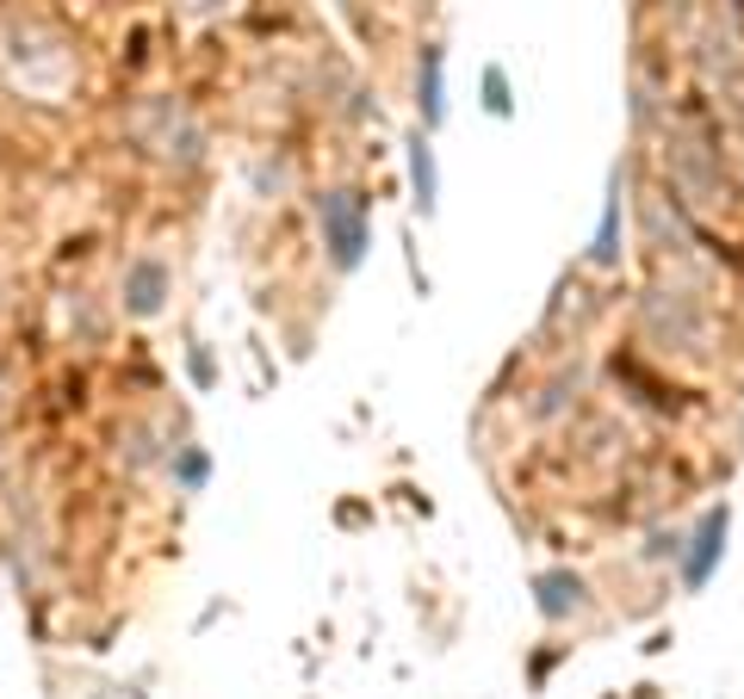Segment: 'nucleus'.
I'll return each mask as SVG.
<instances>
[{"label": "nucleus", "mask_w": 744, "mask_h": 699, "mask_svg": "<svg viewBox=\"0 0 744 699\" xmlns=\"http://www.w3.org/2000/svg\"><path fill=\"white\" fill-rule=\"evenodd\" d=\"M137 310H156V266L137 273Z\"/></svg>", "instance_id": "7ed1b4c3"}, {"label": "nucleus", "mask_w": 744, "mask_h": 699, "mask_svg": "<svg viewBox=\"0 0 744 699\" xmlns=\"http://www.w3.org/2000/svg\"><path fill=\"white\" fill-rule=\"evenodd\" d=\"M329 223H335V254L354 261V254H360V223H354V211L342 199H329Z\"/></svg>", "instance_id": "f257e3e1"}, {"label": "nucleus", "mask_w": 744, "mask_h": 699, "mask_svg": "<svg viewBox=\"0 0 744 699\" xmlns=\"http://www.w3.org/2000/svg\"><path fill=\"white\" fill-rule=\"evenodd\" d=\"M720 532H726V520H708V527H701V558L689 563V582H701V575H708V558H713V539H720Z\"/></svg>", "instance_id": "f03ea898"}]
</instances>
